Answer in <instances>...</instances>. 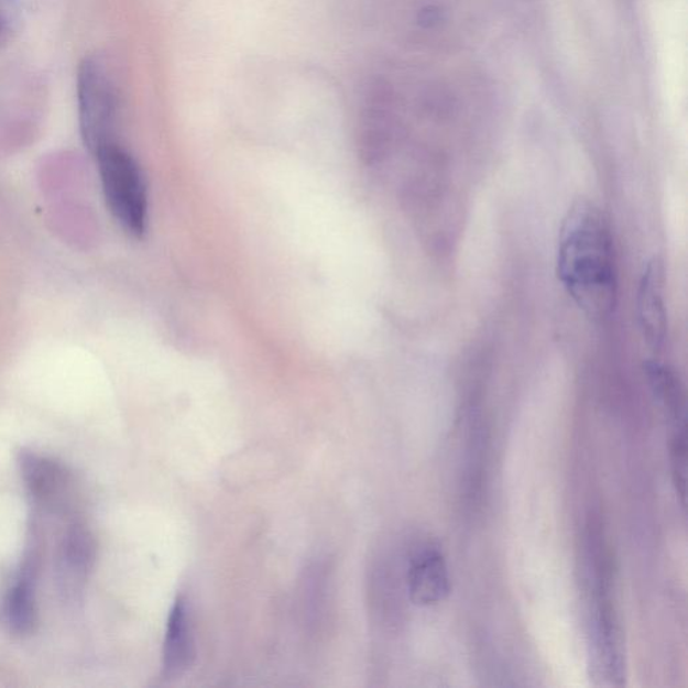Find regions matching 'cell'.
Masks as SVG:
<instances>
[{"label": "cell", "instance_id": "8fae6325", "mask_svg": "<svg viewBox=\"0 0 688 688\" xmlns=\"http://www.w3.org/2000/svg\"><path fill=\"white\" fill-rule=\"evenodd\" d=\"M14 20V4L12 0H0V32L9 28Z\"/></svg>", "mask_w": 688, "mask_h": 688}, {"label": "cell", "instance_id": "277c9868", "mask_svg": "<svg viewBox=\"0 0 688 688\" xmlns=\"http://www.w3.org/2000/svg\"><path fill=\"white\" fill-rule=\"evenodd\" d=\"M637 319L645 342L659 350L666 342L668 316L665 296V266L653 259L644 266L637 290Z\"/></svg>", "mask_w": 688, "mask_h": 688}, {"label": "cell", "instance_id": "6da1fadb", "mask_svg": "<svg viewBox=\"0 0 688 688\" xmlns=\"http://www.w3.org/2000/svg\"><path fill=\"white\" fill-rule=\"evenodd\" d=\"M557 275L566 294L589 318L612 314L618 272L611 229L589 200H577L566 212L558 236Z\"/></svg>", "mask_w": 688, "mask_h": 688}, {"label": "cell", "instance_id": "30bf717a", "mask_svg": "<svg viewBox=\"0 0 688 688\" xmlns=\"http://www.w3.org/2000/svg\"><path fill=\"white\" fill-rule=\"evenodd\" d=\"M675 430L677 432H675L671 444L673 477L678 495L681 498V503L685 504L687 478L686 428H677Z\"/></svg>", "mask_w": 688, "mask_h": 688}, {"label": "cell", "instance_id": "7a4b0ae2", "mask_svg": "<svg viewBox=\"0 0 688 688\" xmlns=\"http://www.w3.org/2000/svg\"><path fill=\"white\" fill-rule=\"evenodd\" d=\"M94 155L109 211L127 233L142 237L148 229L149 198L138 162L116 142L102 145Z\"/></svg>", "mask_w": 688, "mask_h": 688}, {"label": "cell", "instance_id": "8992f818", "mask_svg": "<svg viewBox=\"0 0 688 688\" xmlns=\"http://www.w3.org/2000/svg\"><path fill=\"white\" fill-rule=\"evenodd\" d=\"M194 659V637L186 601L175 600L167 620L163 644V669L166 677H179Z\"/></svg>", "mask_w": 688, "mask_h": 688}, {"label": "cell", "instance_id": "9c48e42d", "mask_svg": "<svg viewBox=\"0 0 688 688\" xmlns=\"http://www.w3.org/2000/svg\"><path fill=\"white\" fill-rule=\"evenodd\" d=\"M4 618L10 630L15 633L32 631L35 623V608L32 588L28 582H20L9 592L4 602Z\"/></svg>", "mask_w": 688, "mask_h": 688}, {"label": "cell", "instance_id": "3957f363", "mask_svg": "<svg viewBox=\"0 0 688 688\" xmlns=\"http://www.w3.org/2000/svg\"><path fill=\"white\" fill-rule=\"evenodd\" d=\"M78 120L85 143L92 154L114 142L118 95L106 61L89 56L83 59L77 75Z\"/></svg>", "mask_w": 688, "mask_h": 688}, {"label": "cell", "instance_id": "5b68a950", "mask_svg": "<svg viewBox=\"0 0 688 688\" xmlns=\"http://www.w3.org/2000/svg\"><path fill=\"white\" fill-rule=\"evenodd\" d=\"M407 589L414 604L430 607L447 599L450 580L446 558L436 549H426L412 559Z\"/></svg>", "mask_w": 688, "mask_h": 688}, {"label": "cell", "instance_id": "52a82bcc", "mask_svg": "<svg viewBox=\"0 0 688 688\" xmlns=\"http://www.w3.org/2000/svg\"><path fill=\"white\" fill-rule=\"evenodd\" d=\"M645 373H647V379L656 400L665 406L669 416L673 417L675 426L684 428L686 426L685 395L678 376L674 374L673 370L659 362L647 363Z\"/></svg>", "mask_w": 688, "mask_h": 688}, {"label": "cell", "instance_id": "ba28073f", "mask_svg": "<svg viewBox=\"0 0 688 688\" xmlns=\"http://www.w3.org/2000/svg\"><path fill=\"white\" fill-rule=\"evenodd\" d=\"M23 477L30 490L41 499L52 498L63 484V472L53 461L35 455H24L22 459Z\"/></svg>", "mask_w": 688, "mask_h": 688}]
</instances>
